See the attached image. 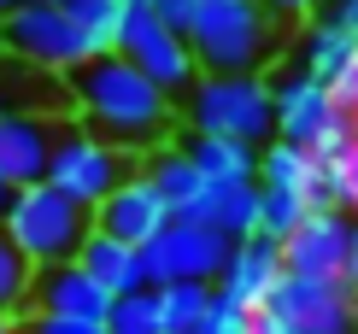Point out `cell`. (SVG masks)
Returning <instances> with one entry per match:
<instances>
[{
    "label": "cell",
    "instance_id": "6da1fadb",
    "mask_svg": "<svg viewBox=\"0 0 358 334\" xmlns=\"http://www.w3.org/2000/svg\"><path fill=\"white\" fill-rule=\"evenodd\" d=\"M71 94H77V112H83V129H94L100 141L112 147H159L171 129V94L159 82H147L129 59L117 53H100L88 65L71 71Z\"/></svg>",
    "mask_w": 358,
    "mask_h": 334
},
{
    "label": "cell",
    "instance_id": "7a4b0ae2",
    "mask_svg": "<svg viewBox=\"0 0 358 334\" xmlns=\"http://www.w3.org/2000/svg\"><path fill=\"white\" fill-rule=\"evenodd\" d=\"M182 117L194 135H229L247 147L276 141V88L264 71H200L182 94Z\"/></svg>",
    "mask_w": 358,
    "mask_h": 334
},
{
    "label": "cell",
    "instance_id": "3957f363",
    "mask_svg": "<svg viewBox=\"0 0 358 334\" xmlns=\"http://www.w3.org/2000/svg\"><path fill=\"white\" fill-rule=\"evenodd\" d=\"M0 229L18 240V252L36 270H59V264H77L83 240L94 235V211L77 205L71 194H59L53 182H29V188L12 194V211Z\"/></svg>",
    "mask_w": 358,
    "mask_h": 334
},
{
    "label": "cell",
    "instance_id": "277c9868",
    "mask_svg": "<svg viewBox=\"0 0 358 334\" xmlns=\"http://www.w3.org/2000/svg\"><path fill=\"white\" fill-rule=\"evenodd\" d=\"M188 48L200 71H264L276 53V18L259 0H194Z\"/></svg>",
    "mask_w": 358,
    "mask_h": 334
},
{
    "label": "cell",
    "instance_id": "5b68a950",
    "mask_svg": "<svg viewBox=\"0 0 358 334\" xmlns=\"http://www.w3.org/2000/svg\"><path fill=\"white\" fill-rule=\"evenodd\" d=\"M271 88H276V141L300 147V153L323 159V164H347V153H352V112H341L335 88L306 77L300 65L282 71Z\"/></svg>",
    "mask_w": 358,
    "mask_h": 334
},
{
    "label": "cell",
    "instance_id": "8992f818",
    "mask_svg": "<svg viewBox=\"0 0 358 334\" xmlns=\"http://www.w3.org/2000/svg\"><path fill=\"white\" fill-rule=\"evenodd\" d=\"M252 334H358V293L323 276H282L252 311Z\"/></svg>",
    "mask_w": 358,
    "mask_h": 334
},
{
    "label": "cell",
    "instance_id": "52a82bcc",
    "mask_svg": "<svg viewBox=\"0 0 358 334\" xmlns=\"http://www.w3.org/2000/svg\"><path fill=\"white\" fill-rule=\"evenodd\" d=\"M129 176H136V164H129L124 147L100 141L94 129H59V147H53V164H48V182L59 194H71L88 211H100L112 200V188H124Z\"/></svg>",
    "mask_w": 358,
    "mask_h": 334
},
{
    "label": "cell",
    "instance_id": "ba28073f",
    "mask_svg": "<svg viewBox=\"0 0 358 334\" xmlns=\"http://www.w3.org/2000/svg\"><path fill=\"white\" fill-rule=\"evenodd\" d=\"M0 48L12 59H24V65L36 71H59V77H71L77 65H88V41L83 29L71 24L65 6H41V0H24L18 12H6L0 18Z\"/></svg>",
    "mask_w": 358,
    "mask_h": 334
},
{
    "label": "cell",
    "instance_id": "9c48e42d",
    "mask_svg": "<svg viewBox=\"0 0 358 334\" xmlns=\"http://www.w3.org/2000/svg\"><path fill=\"white\" fill-rule=\"evenodd\" d=\"M229 252L235 240L217 235L212 223H194V217H171V229L141 247V264H147V287H176V282H212L229 270Z\"/></svg>",
    "mask_w": 358,
    "mask_h": 334
},
{
    "label": "cell",
    "instance_id": "30bf717a",
    "mask_svg": "<svg viewBox=\"0 0 358 334\" xmlns=\"http://www.w3.org/2000/svg\"><path fill=\"white\" fill-rule=\"evenodd\" d=\"M117 59H129V65H136L147 82H159L165 94H188V88L200 82L188 36H176L153 6H129L124 36H117Z\"/></svg>",
    "mask_w": 358,
    "mask_h": 334
},
{
    "label": "cell",
    "instance_id": "8fae6325",
    "mask_svg": "<svg viewBox=\"0 0 358 334\" xmlns=\"http://www.w3.org/2000/svg\"><path fill=\"white\" fill-rule=\"evenodd\" d=\"M352 235H358V217H352V211H311L300 229L282 240V264H288V276L347 282Z\"/></svg>",
    "mask_w": 358,
    "mask_h": 334
},
{
    "label": "cell",
    "instance_id": "7c38bea8",
    "mask_svg": "<svg viewBox=\"0 0 358 334\" xmlns=\"http://www.w3.org/2000/svg\"><path fill=\"white\" fill-rule=\"evenodd\" d=\"M94 229L112 235V240H124V247H153V240L171 229V205L159 200V188L136 170L124 188H112L106 205L94 211Z\"/></svg>",
    "mask_w": 358,
    "mask_h": 334
},
{
    "label": "cell",
    "instance_id": "4fadbf2b",
    "mask_svg": "<svg viewBox=\"0 0 358 334\" xmlns=\"http://www.w3.org/2000/svg\"><path fill=\"white\" fill-rule=\"evenodd\" d=\"M282 276H288V264H282V240L247 235V240H235L229 270L217 276V293L229 299V305H241V311H259L264 299L282 287Z\"/></svg>",
    "mask_w": 358,
    "mask_h": 334
},
{
    "label": "cell",
    "instance_id": "5bb4252c",
    "mask_svg": "<svg viewBox=\"0 0 358 334\" xmlns=\"http://www.w3.org/2000/svg\"><path fill=\"white\" fill-rule=\"evenodd\" d=\"M59 129H65V124H53V117H41V112H12V117H0V176H6L12 188L48 182Z\"/></svg>",
    "mask_w": 358,
    "mask_h": 334
},
{
    "label": "cell",
    "instance_id": "9a60e30c",
    "mask_svg": "<svg viewBox=\"0 0 358 334\" xmlns=\"http://www.w3.org/2000/svg\"><path fill=\"white\" fill-rule=\"evenodd\" d=\"M29 299H36V311H48V317H77V323H100V328H106V311H112V293L88 276L83 264L41 270Z\"/></svg>",
    "mask_w": 358,
    "mask_h": 334
},
{
    "label": "cell",
    "instance_id": "2e32d148",
    "mask_svg": "<svg viewBox=\"0 0 358 334\" xmlns=\"http://www.w3.org/2000/svg\"><path fill=\"white\" fill-rule=\"evenodd\" d=\"M141 176L159 188V200L171 205V217H194V205L206 200V170L182 153V147H153L147 164H141Z\"/></svg>",
    "mask_w": 358,
    "mask_h": 334
},
{
    "label": "cell",
    "instance_id": "e0dca14e",
    "mask_svg": "<svg viewBox=\"0 0 358 334\" xmlns=\"http://www.w3.org/2000/svg\"><path fill=\"white\" fill-rule=\"evenodd\" d=\"M259 182H206V200L194 205V223H212L217 235L247 240L259 235Z\"/></svg>",
    "mask_w": 358,
    "mask_h": 334
},
{
    "label": "cell",
    "instance_id": "ac0fdd59",
    "mask_svg": "<svg viewBox=\"0 0 358 334\" xmlns=\"http://www.w3.org/2000/svg\"><path fill=\"white\" fill-rule=\"evenodd\" d=\"M77 264L94 276L100 287H106L112 299H124V293H136V287H147V264H141V247H124V240H112V235H88L83 240V252H77Z\"/></svg>",
    "mask_w": 358,
    "mask_h": 334
},
{
    "label": "cell",
    "instance_id": "d6986e66",
    "mask_svg": "<svg viewBox=\"0 0 358 334\" xmlns=\"http://www.w3.org/2000/svg\"><path fill=\"white\" fill-rule=\"evenodd\" d=\"M352 59H358V36H352L347 24H335L329 12L306 24V41H300V71H306V77L335 82L341 71L352 65Z\"/></svg>",
    "mask_w": 358,
    "mask_h": 334
},
{
    "label": "cell",
    "instance_id": "ffe728a7",
    "mask_svg": "<svg viewBox=\"0 0 358 334\" xmlns=\"http://www.w3.org/2000/svg\"><path fill=\"white\" fill-rule=\"evenodd\" d=\"M182 153L206 170V182H259V153H264V147L229 141V135H194L188 129Z\"/></svg>",
    "mask_w": 358,
    "mask_h": 334
},
{
    "label": "cell",
    "instance_id": "44dd1931",
    "mask_svg": "<svg viewBox=\"0 0 358 334\" xmlns=\"http://www.w3.org/2000/svg\"><path fill=\"white\" fill-rule=\"evenodd\" d=\"M311 176H317V159L300 153V147L288 141H271L259 153V188H282V194H300L311 205Z\"/></svg>",
    "mask_w": 358,
    "mask_h": 334
},
{
    "label": "cell",
    "instance_id": "7402d4cb",
    "mask_svg": "<svg viewBox=\"0 0 358 334\" xmlns=\"http://www.w3.org/2000/svg\"><path fill=\"white\" fill-rule=\"evenodd\" d=\"M65 12H71V24L83 29V41H88V53H117V36H124V18H129V6L124 0H65Z\"/></svg>",
    "mask_w": 358,
    "mask_h": 334
},
{
    "label": "cell",
    "instance_id": "603a6c76",
    "mask_svg": "<svg viewBox=\"0 0 358 334\" xmlns=\"http://www.w3.org/2000/svg\"><path fill=\"white\" fill-rule=\"evenodd\" d=\"M159 305H165V334H194L206 323V311L217 305V287L212 282H176V287H159Z\"/></svg>",
    "mask_w": 358,
    "mask_h": 334
},
{
    "label": "cell",
    "instance_id": "cb8c5ba5",
    "mask_svg": "<svg viewBox=\"0 0 358 334\" xmlns=\"http://www.w3.org/2000/svg\"><path fill=\"white\" fill-rule=\"evenodd\" d=\"M106 334H165V305H159V287H136V293L112 299Z\"/></svg>",
    "mask_w": 358,
    "mask_h": 334
},
{
    "label": "cell",
    "instance_id": "d4e9b609",
    "mask_svg": "<svg viewBox=\"0 0 358 334\" xmlns=\"http://www.w3.org/2000/svg\"><path fill=\"white\" fill-rule=\"evenodd\" d=\"M36 276H41V270L29 264L24 252H18V240H12L6 229H0V311L24 317V305H29V293H36Z\"/></svg>",
    "mask_w": 358,
    "mask_h": 334
},
{
    "label": "cell",
    "instance_id": "484cf974",
    "mask_svg": "<svg viewBox=\"0 0 358 334\" xmlns=\"http://www.w3.org/2000/svg\"><path fill=\"white\" fill-rule=\"evenodd\" d=\"M259 194H264L259 200V235H271V240H288L311 217V205L300 194H282V188H259Z\"/></svg>",
    "mask_w": 358,
    "mask_h": 334
},
{
    "label": "cell",
    "instance_id": "4316f807",
    "mask_svg": "<svg viewBox=\"0 0 358 334\" xmlns=\"http://www.w3.org/2000/svg\"><path fill=\"white\" fill-rule=\"evenodd\" d=\"M194 334H252V311H241V305H229V299L217 293V305L206 311V323L194 328Z\"/></svg>",
    "mask_w": 358,
    "mask_h": 334
},
{
    "label": "cell",
    "instance_id": "83f0119b",
    "mask_svg": "<svg viewBox=\"0 0 358 334\" xmlns=\"http://www.w3.org/2000/svg\"><path fill=\"white\" fill-rule=\"evenodd\" d=\"M24 334H106L100 323H77V317H48V311H36V317H24Z\"/></svg>",
    "mask_w": 358,
    "mask_h": 334
},
{
    "label": "cell",
    "instance_id": "f1b7e54d",
    "mask_svg": "<svg viewBox=\"0 0 358 334\" xmlns=\"http://www.w3.org/2000/svg\"><path fill=\"white\" fill-rule=\"evenodd\" d=\"M159 18H165L171 29H176V36H188V24H194V0H159Z\"/></svg>",
    "mask_w": 358,
    "mask_h": 334
},
{
    "label": "cell",
    "instance_id": "f546056e",
    "mask_svg": "<svg viewBox=\"0 0 358 334\" xmlns=\"http://www.w3.org/2000/svg\"><path fill=\"white\" fill-rule=\"evenodd\" d=\"M271 18H317V6L323 0H259Z\"/></svg>",
    "mask_w": 358,
    "mask_h": 334
},
{
    "label": "cell",
    "instance_id": "4dcf8cb0",
    "mask_svg": "<svg viewBox=\"0 0 358 334\" xmlns=\"http://www.w3.org/2000/svg\"><path fill=\"white\" fill-rule=\"evenodd\" d=\"M347 205L358 217V112H352V153H347Z\"/></svg>",
    "mask_w": 358,
    "mask_h": 334
},
{
    "label": "cell",
    "instance_id": "1f68e13d",
    "mask_svg": "<svg viewBox=\"0 0 358 334\" xmlns=\"http://www.w3.org/2000/svg\"><path fill=\"white\" fill-rule=\"evenodd\" d=\"M329 18H335V24H347L352 36H358V0H335V12H329Z\"/></svg>",
    "mask_w": 358,
    "mask_h": 334
},
{
    "label": "cell",
    "instance_id": "d6a6232c",
    "mask_svg": "<svg viewBox=\"0 0 358 334\" xmlns=\"http://www.w3.org/2000/svg\"><path fill=\"white\" fill-rule=\"evenodd\" d=\"M6 65V59H0ZM0 117H12V88H6V71H0Z\"/></svg>",
    "mask_w": 358,
    "mask_h": 334
},
{
    "label": "cell",
    "instance_id": "836d02e7",
    "mask_svg": "<svg viewBox=\"0 0 358 334\" xmlns=\"http://www.w3.org/2000/svg\"><path fill=\"white\" fill-rule=\"evenodd\" d=\"M12 194H18V188H12V182L0 176V223H6V211H12Z\"/></svg>",
    "mask_w": 358,
    "mask_h": 334
},
{
    "label": "cell",
    "instance_id": "e575fe53",
    "mask_svg": "<svg viewBox=\"0 0 358 334\" xmlns=\"http://www.w3.org/2000/svg\"><path fill=\"white\" fill-rule=\"evenodd\" d=\"M347 287L358 293V235H352V258H347Z\"/></svg>",
    "mask_w": 358,
    "mask_h": 334
},
{
    "label": "cell",
    "instance_id": "d590c367",
    "mask_svg": "<svg viewBox=\"0 0 358 334\" xmlns=\"http://www.w3.org/2000/svg\"><path fill=\"white\" fill-rule=\"evenodd\" d=\"M0 334H24V317H12V311H0Z\"/></svg>",
    "mask_w": 358,
    "mask_h": 334
},
{
    "label": "cell",
    "instance_id": "8d00e7d4",
    "mask_svg": "<svg viewBox=\"0 0 358 334\" xmlns=\"http://www.w3.org/2000/svg\"><path fill=\"white\" fill-rule=\"evenodd\" d=\"M24 6V0H0V18H6V12H18Z\"/></svg>",
    "mask_w": 358,
    "mask_h": 334
},
{
    "label": "cell",
    "instance_id": "74e56055",
    "mask_svg": "<svg viewBox=\"0 0 358 334\" xmlns=\"http://www.w3.org/2000/svg\"><path fill=\"white\" fill-rule=\"evenodd\" d=\"M124 6H159V0H124Z\"/></svg>",
    "mask_w": 358,
    "mask_h": 334
},
{
    "label": "cell",
    "instance_id": "f35d334b",
    "mask_svg": "<svg viewBox=\"0 0 358 334\" xmlns=\"http://www.w3.org/2000/svg\"><path fill=\"white\" fill-rule=\"evenodd\" d=\"M41 6H65V0H41Z\"/></svg>",
    "mask_w": 358,
    "mask_h": 334
}]
</instances>
